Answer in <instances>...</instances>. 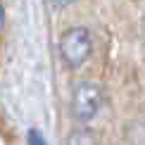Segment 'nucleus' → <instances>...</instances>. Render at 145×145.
Instances as JSON below:
<instances>
[{"label":"nucleus","mask_w":145,"mask_h":145,"mask_svg":"<svg viewBox=\"0 0 145 145\" xmlns=\"http://www.w3.org/2000/svg\"><path fill=\"white\" fill-rule=\"evenodd\" d=\"M90 50H93V40H90L88 29L83 26L67 29L59 38V55L69 67H81L90 57Z\"/></svg>","instance_id":"1"},{"label":"nucleus","mask_w":145,"mask_h":145,"mask_svg":"<svg viewBox=\"0 0 145 145\" xmlns=\"http://www.w3.org/2000/svg\"><path fill=\"white\" fill-rule=\"evenodd\" d=\"M100 107H102V90H100V86H95V83H90V81H83V83H78L74 88L71 114H74L76 121H81V124L90 121V119L100 112Z\"/></svg>","instance_id":"2"},{"label":"nucleus","mask_w":145,"mask_h":145,"mask_svg":"<svg viewBox=\"0 0 145 145\" xmlns=\"http://www.w3.org/2000/svg\"><path fill=\"white\" fill-rule=\"evenodd\" d=\"M71 3H76V0H50V5H52V7H57V10H62V7H69Z\"/></svg>","instance_id":"3"},{"label":"nucleus","mask_w":145,"mask_h":145,"mask_svg":"<svg viewBox=\"0 0 145 145\" xmlns=\"http://www.w3.org/2000/svg\"><path fill=\"white\" fill-rule=\"evenodd\" d=\"M29 143H43V138H40V133L31 131V133H29Z\"/></svg>","instance_id":"4"}]
</instances>
